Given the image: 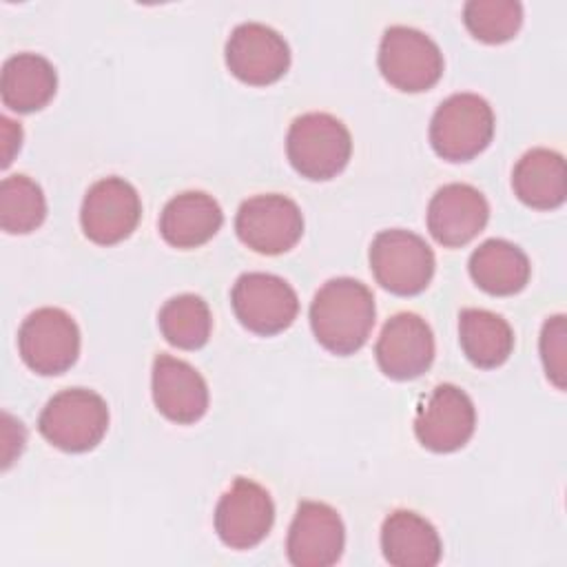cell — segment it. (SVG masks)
Segmentation results:
<instances>
[{"instance_id": "obj_1", "label": "cell", "mask_w": 567, "mask_h": 567, "mask_svg": "<svg viewBox=\"0 0 567 567\" xmlns=\"http://www.w3.org/2000/svg\"><path fill=\"white\" fill-rule=\"evenodd\" d=\"M374 297L352 277L326 281L310 303V326L317 341L334 354L357 352L374 326Z\"/></svg>"}, {"instance_id": "obj_2", "label": "cell", "mask_w": 567, "mask_h": 567, "mask_svg": "<svg viewBox=\"0 0 567 567\" xmlns=\"http://www.w3.org/2000/svg\"><path fill=\"white\" fill-rule=\"evenodd\" d=\"M286 153L301 177L321 182L346 168L352 153V137L334 115L306 113L290 124Z\"/></svg>"}, {"instance_id": "obj_3", "label": "cell", "mask_w": 567, "mask_h": 567, "mask_svg": "<svg viewBox=\"0 0 567 567\" xmlns=\"http://www.w3.org/2000/svg\"><path fill=\"white\" fill-rule=\"evenodd\" d=\"M109 427L106 401L86 388L53 394L38 419L40 434L64 452L93 450Z\"/></svg>"}, {"instance_id": "obj_4", "label": "cell", "mask_w": 567, "mask_h": 567, "mask_svg": "<svg viewBox=\"0 0 567 567\" xmlns=\"http://www.w3.org/2000/svg\"><path fill=\"white\" fill-rule=\"evenodd\" d=\"M494 135V113L476 93H454L439 104L430 122V142L439 157L467 162L487 148Z\"/></svg>"}, {"instance_id": "obj_5", "label": "cell", "mask_w": 567, "mask_h": 567, "mask_svg": "<svg viewBox=\"0 0 567 567\" xmlns=\"http://www.w3.org/2000/svg\"><path fill=\"white\" fill-rule=\"evenodd\" d=\"M370 268L385 290L410 297L427 288L434 275V252L416 233L390 228L372 239Z\"/></svg>"}, {"instance_id": "obj_6", "label": "cell", "mask_w": 567, "mask_h": 567, "mask_svg": "<svg viewBox=\"0 0 567 567\" xmlns=\"http://www.w3.org/2000/svg\"><path fill=\"white\" fill-rule=\"evenodd\" d=\"M381 75L399 91L419 93L432 89L443 73L439 44L419 29L390 27L379 44Z\"/></svg>"}, {"instance_id": "obj_7", "label": "cell", "mask_w": 567, "mask_h": 567, "mask_svg": "<svg viewBox=\"0 0 567 567\" xmlns=\"http://www.w3.org/2000/svg\"><path fill=\"white\" fill-rule=\"evenodd\" d=\"M18 350L33 372L62 374L80 354V330L64 310L38 308L18 330Z\"/></svg>"}, {"instance_id": "obj_8", "label": "cell", "mask_w": 567, "mask_h": 567, "mask_svg": "<svg viewBox=\"0 0 567 567\" xmlns=\"http://www.w3.org/2000/svg\"><path fill=\"white\" fill-rule=\"evenodd\" d=\"M230 303L239 323L264 337L286 330L299 312L292 286L270 272H244L230 290Z\"/></svg>"}, {"instance_id": "obj_9", "label": "cell", "mask_w": 567, "mask_h": 567, "mask_svg": "<svg viewBox=\"0 0 567 567\" xmlns=\"http://www.w3.org/2000/svg\"><path fill=\"white\" fill-rule=\"evenodd\" d=\"M235 230L237 237L255 252L279 255L301 239L303 215L286 195H255L239 206Z\"/></svg>"}, {"instance_id": "obj_10", "label": "cell", "mask_w": 567, "mask_h": 567, "mask_svg": "<svg viewBox=\"0 0 567 567\" xmlns=\"http://www.w3.org/2000/svg\"><path fill=\"white\" fill-rule=\"evenodd\" d=\"M275 520L270 494L250 478H235L215 507V532L230 549L259 545Z\"/></svg>"}, {"instance_id": "obj_11", "label": "cell", "mask_w": 567, "mask_h": 567, "mask_svg": "<svg viewBox=\"0 0 567 567\" xmlns=\"http://www.w3.org/2000/svg\"><path fill=\"white\" fill-rule=\"evenodd\" d=\"M140 215L142 204L137 190L122 177H104L86 190L80 221L91 241L111 246L135 230Z\"/></svg>"}, {"instance_id": "obj_12", "label": "cell", "mask_w": 567, "mask_h": 567, "mask_svg": "<svg viewBox=\"0 0 567 567\" xmlns=\"http://www.w3.org/2000/svg\"><path fill=\"white\" fill-rule=\"evenodd\" d=\"M476 427L472 399L452 383L436 385L414 419V432L423 447L432 452H454L463 447Z\"/></svg>"}, {"instance_id": "obj_13", "label": "cell", "mask_w": 567, "mask_h": 567, "mask_svg": "<svg viewBox=\"0 0 567 567\" xmlns=\"http://www.w3.org/2000/svg\"><path fill=\"white\" fill-rule=\"evenodd\" d=\"M226 64L237 80L266 86L288 71L290 49L275 29L261 22H244L233 29L226 42Z\"/></svg>"}, {"instance_id": "obj_14", "label": "cell", "mask_w": 567, "mask_h": 567, "mask_svg": "<svg viewBox=\"0 0 567 567\" xmlns=\"http://www.w3.org/2000/svg\"><path fill=\"white\" fill-rule=\"evenodd\" d=\"M346 529L339 514L317 501H303L288 529L286 554L297 567H330L343 554Z\"/></svg>"}, {"instance_id": "obj_15", "label": "cell", "mask_w": 567, "mask_h": 567, "mask_svg": "<svg viewBox=\"0 0 567 567\" xmlns=\"http://www.w3.org/2000/svg\"><path fill=\"white\" fill-rule=\"evenodd\" d=\"M381 372L396 381L421 377L434 359V337L425 319L414 312L390 317L374 346Z\"/></svg>"}, {"instance_id": "obj_16", "label": "cell", "mask_w": 567, "mask_h": 567, "mask_svg": "<svg viewBox=\"0 0 567 567\" xmlns=\"http://www.w3.org/2000/svg\"><path fill=\"white\" fill-rule=\"evenodd\" d=\"M489 204L470 184L441 186L427 206V230L445 248L470 244L487 224Z\"/></svg>"}, {"instance_id": "obj_17", "label": "cell", "mask_w": 567, "mask_h": 567, "mask_svg": "<svg viewBox=\"0 0 567 567\" xmlns=\"http://www.w3.org/2000/svg\"><path fill=\"white\" fill-rule=\"evenodd\" d=\"M151 385L155 408L175 423H195L208 410V385L204 377L182 359L157 354Z\"/></svg>"}, {"instance_id": "obj_18", "label": "cell", "mask_w": 567, "mask_h": 567, "mask_svg": "<svg viewBox=\"0 0 567 567\" xmlns=\"http://www.w3.org/2000/svg\"><path fill=\"white\" fill-rule=\"evenodd\" d=\"M381 549L394 567H434L443 554L434 525L410 509H396L383 520Z\"/></svg>"}, {"instance_id": "obj_19", "label": "cell", "mask_w": 567, "mask_h": 567, "mask_svg": "<svg viewBox=\"0 0 567 567\" xmlns=\"http://www.w3.org/2000/svg\"><path fill=\"white\" fill-rule=\"evenodd\" d=\"M224 213L219 204L202 193L186 190L175 195L159 215V233L175 248H197L213 239L221 228Z\"/></svg>"}, {"instance_id": "obj_20", "label": "cell", "mask_w": 567, "mask_h": 567, "mask_svg": "<svg viewBox=\"0 0 567 567\" xmlns=\"http://www.w3.org/2000/svg\"><path fill=\"white\" fill-rule=\"evenodd\" d=\"M58 89L53 64L38 53L11 55L2 66L0 95L4 106L18 113L40 111L51 102Z\"/></svg>"}, {"instance_id": "obj_21", "label": "cell", "mask_w": 567, "mask_h": 567, "mask_svg": "<svg viewBox=\"0 0 567 567\" xmlns=\"http://www.w3.org/2000/svg\"><path fill=\"white\" fill-rule=\"evenodd\" d=\"M512 188L516 197L532 208H558L567 195V171L563 155L549 148L527 151L514 166Z\"/></svg>"}, {"instance_id": "obj_22", "label": "cell", "mask_w": 567, "mask_h": 567, "mask_svg": "<svg viewBox=\"0 0 567 567\" xmlns=\"http://www.w3.org/2000/svg\"><path fill=\"white\" fill-rule=\"evenodd\" d=\"M529 259L512 241L487 239L470 255L474 284L489 295H514L529 281Z\"/></svg>"}, {"instance_id": "obj_23", "label": "cell", "mask_w": 567, "mask_h": 567, "mask_svg": "<svg viewBox=\"0 0 567 567\" xmlns=\"http://www.w3.org/2000/svg\"><path fill=\"white\" fill-rule=\"evenodd\" d=\"M458 341L465 357L478 368H498L514 350L512 326L501 315L483 308L461 310Z\"/></svg>"}, {"instance_id": "obj_24", "label": "cell", "mask_w": 567, "mask_h": 567, "mask_svg": "<svg viewBox=\"0 0 567 567\" xmlns=\"http://www.w3.org/2000/svg\"><path fill=\"white\" fill-rule=\"evenodd\" d=\"M157 323L171 346L182 350H197L210 337L213 317L202 297L186 292L168 299L162 306Z\"/></svg>"}, {"instance_id": "obj_25", "label": "cell", "mask_w": 567, "mask_h": 567, "mask_svg": "<svg viewBox=\"0 0 567 567\" xmlns=\"http://www.w3.org/2000/svg\"><path fill=\"white\" fill-rule=\"evenodd\" d=\"M47 217L42 188L27 175H9L0 184V226L4 233L24 235Z\"/></svg>"}, {"instance_id": "obj_26", "label": "cell", "mask_w": 567, "mask_h": 567, "mask_svg": "<svg viewBox=\"0 0 567 567\" xmlns=\"http://www.w3.org/2000/svg\"><path fill=\"white\" fill-rule=\"evenodd\" d=\"M463 22L476 40L501 44L520 29L523 7L516 0H470L463 7Z\"/></svg>"}, {"instance_id": "obj_27", "label": "cell", "mask_w": 567, "mask_h": 567, "mask_svg": "<svg viewBox=\"0 0 567 567\" xmlns=\"http://www.w3.org/2000/svg\"><path fill=\"white\" fill-rule=\"evenodd\" d=\"M540 359L547 372V379L565 390L567 379V323L565 315H554L543 323L540 330Z\"/></svg>"}, {"instance_id": "obj_28", "label": "cell", "mask_w": 567, "mask_h": 567, "mask_svg": "<svg viewBox=\"0 0 567 567\" xmlns=\"http://www.w3.org/2000/svg\"><path fill=\"white\" fill-rule=\"evenodd\" d=\"M0 124H2V166H9L13 159V153L20 148L22 128L9 117H2Z\"/></svg>"}]
</instances>
